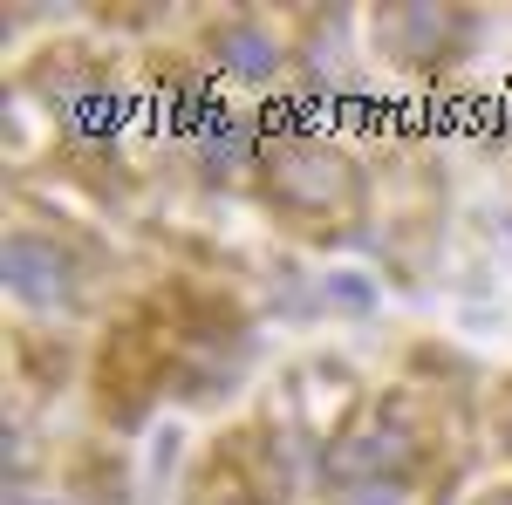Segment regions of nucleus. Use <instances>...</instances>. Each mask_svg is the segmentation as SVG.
Segmentation results:
<instances>
[{
  "label": "nucleus",
  "mask_w": 512,
  "mask_h": 505,
  "mask_svg": "<svg viewBox=\"0 0 512 505\" xmlns=\"http://www.w3.org/2000/svg\"><path fill=\"white\" fill-rule=\"evenodd\" d=\"M7 287L21 294V301H62L69 294V260H62V246H48L35 233H14L7 239Z\"/></svg>",
  "instance_id": "1"
},
{
  "label": "nucleus",
  "mask_w": 512,
  "mask_h": 505,
  "mask_svg": "<svg viewBox=\"0 0 512 505\" xmlns=\"http://www.w3.org/2000/svg\"><path fill=\"white\" fill-rule=\"evenodd\" d=\"M219 55H233V69L239 76H267L280 55H274V41L260 35V28H226L219 35Z\"/></svg>",
  "instance_id": "2"
}]
</instances>
